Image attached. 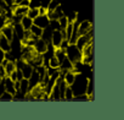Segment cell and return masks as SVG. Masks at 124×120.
Listing matches in <instances>:
<instances>
[{"label": "cell", "mask_w": 124, "mask_h": 120, "mask_svg": "<svg viewBox=\"0 0 124 120\" xmlns=\"http://www.w3.org/2000/svg\"><path fill=\"white\" fill-rule=\"evenodd\" d=\"M66 56L71 60L72 64H76L78 61H82V50L76 45V44H68L67 48L65 49Z\"/></svg>", "instance_id": "6da1fadb"}, {"label": "cell", "mask_w": 124, "mask_h": 120, "mask_svg": "<svg viewBox=\"0 0 124 120\" xmlns=\"http://www.w3.org/2000/svg\"><path fill=\"white\" fill-rule=\"evenodd\" d=\"M62 39H63V34H62V31L61 30H55L52 31L51 33V38H50V42H51V45L54 48H58Z\"/></svg>", "instance_id": "7a4b0ae2"}, {"label": "cell", "mask_w": 124, "mask_h": 120, "mask_svg": "<svg viewBox=\"0 0 124 120\" xmlns=\"http://www.w3.org/2000/svg\"><path fill=\"white\" fill-rule=\"evenodd\" d=\"M0 33H1L4 37H6L10 42L14 39V37H15V33H14V27L10 25V23H5V25H3V27L0 28Z\"/></svg>", "instance_id": "3957f363"}, {"label": "cell", "mask_w": 124, "mask_h": 120, "mask_svg": "<svg viewBox=\"0 0 124 120\" xmlns=\"http://www.w3.org/2000/svg\"><path fill=\"white\" fill-rule=\"evenodd\" d=\"M49 22H50V20H49L47 15H38L35 19H33V25L39 26L41 28H46L49 26Z\"/></svg>", "instance_id": "277c9868"}, {"label": "cell", "mask_w": 124, "mask_h": 120, "mask_svg": "<svg viewBox=\"0 0 124 120\" xmlns=\"http://www.w3.org/2000/svg\"><path fill=\"white\" fill-rule=\"evenodd\" d=\"M78 34L82 36V34H86L88 32H90L93 30V26H91V22L90 21H82L79 25H78Z\"/></svg>", "instance_id": "5b68a950"}, {"label": "cell", "mask_w": 124, "mask_h": 120, "mask_svg": "<svg viewBox=\"0 0 124 120\" xmlns=\"http://www.w3.org/2000/svg\"><path fill=\"white\" fill-rule=\"evenodd\" d=\"M33 48H34V50H35L37 53H39V54H43V53L46 50V48H47V43H46L44 39H40V38H38V39L34 42V44H33Z\"/></svg>", "instance_id": "8992f818"}, {"label": "cell", "mask_w": 124, "mask_h": 120, "mask_svg": "<svg viewBox=\"0 0 124 120\" xmlns=\"http://www.w3.org/2000/svg\"><path fill=\"white\" fill-rule=\"evenodd\" d=\"M63 72L65 74H63V76H62V80L66 82L67 86H72V83L76 80V75L77 74L74 71H72V70H67V71H63Z\"/></svg>", "instance_id": "52a82bcc"}, {"label": "cell", "mask_w": 124, "mask_h": 120, "mask_svg": "<svg viewBox=\"0 0 124 120\" xmlns=\"http://www.w3.org/2000/svg\"><path fill=\"white\" fill-rule=\"evenodd\" d=\"M4 85H5V91L9 92V93H11V94L15 97V93L17 92L16 88H15V82L11 81L8 76H5V77H4Z\"/></svg>", "instance_id": "ba28073f"}, {"label": "cell", "mask_w": 124, "mask_h": 120, "mask_svg": "<svg viewBox=\"0 0 124 120\" xmlns=\"http://www.w3.org/2000/svg\"><path fill=\"white\" fill-rule=\"evenodd\" d=\"M47 17H49V20H58L61 16H63V11H62V8H61V5H58L55 10H52V11H49L47 14Z\"/></svg>", "instance_id": "9c48e42d"}, {"label": "cell", "mask_w": 124, "mask_h": 120, "mask_svg": "<svg viewBox=\"0 0 124 120\" xmlns=\"http://www.w3.org/2000/svg\"><path fill=\"white\" fill-rule=\"evenodd\" d=\"M60 71H67V70H73V64L71 63V60L65 56L63 59L60 61Z\"/></svg>", "instance_id": "30bf717a"}, {"label": "cell", "mask_w": 124, "mask_h": 120, "mask_svg": "<svg viewBox=\"0 0 124 120\" xmlns=\"http://www.w3.org/2000/svg\"><path fill=\"white\" fill-rule=\"evenodd\" d=\"M0 49L5 53L11 50V42L6 37H4L1 33H0Z\"/></svg>", "instance_id": "8fae6325"}, {"label": "cell", "mask_w": 124, "mask_h": 120, "mask_svg": "<svg viewBox=\"0 0 124 120\" xmlns=\"http://www.w3.org/2000/svg\"><path fill=\"white\" fill-rule=\"evenodd\" d=\"M40 82V77H39V74L37 72V70H33L32 75L28 77V83H29V90L34 86H37L38 83Z\"/></svg>", "instance_id": "7c38bea8"}, {"label": "cell", "mask_w": 124, "mask_h": 120, "mask_svg": "<svg viewBox=\"0 0 124 120\" xmlns=\"http://www.w3.org/2000/svg\"><path fill=\"white\" fill-rule=\"evenodd\" d=\"M20 87H18V91L23 94V96H26V93L29 91V83H28V79H21L20 81Z\"/></svg>", "instance_id": "4fadbf2b"}, {"label": "cell", "mask_w": 124, "mask_h": 120, "mask_svg": "<svg viewBox=\"0 0 124 120\" xmlns=\"http://www.w3.org/2000/svg\"><path fill=\"white\" fill-rule=\"evenodd\" d=\"M20 23H21V26L23 27V30H29V28L32 27V25H33V20H32L31 17H28L27 15H23V16L21 17Z\"/></svg>", "instance_id": "5bb4252c"}, {"label": "cell", "mask_w": 124, "mask_h": 120, "mask_svg": "<svg viewBox=\"0 0 124 120\" xmlns=\"http://www.w3.org/2000/svg\"><path fill=\"white\" fill-rule=\"evenodd\" d=\"M14 33L17 34V38H18L20 40L23 39V37H24V30H23V27L21 26L20 22L15 25V27H14Z\"/></svg>", "instance_id": "9a60e30c"}, {"label": "cell", "mask_w": 124, "mask_h": 120, "mask_svg": "<svg viewBox=\"0 0 124 120\" xmlns=\"http://www.w3.org/2000/svg\"><path fill=\"white\" fill-rule=\"evenodd\" d=\"M4 69H5L6 76H9V75L16 69V64L14 63V60H8V63L4 65Z\"/></svg>", "instance_id": "2e32d148"}, {"label": "cell", "mask_w": 124, "mask_h": 120, "mask_svg": "<svg viewBox=\"0 0 124 120\" xmlns=\"http://www.w3.org/2000/svg\"><path fill=\"white\" fill-rule=\"evenodd\" d=\"M31 33L33 36H35L37 38H41V34H43V28L39 27V26H35V25H32V27L29 28Z\"/></svg>", "instance_id": "e0dca14e"}, {"label": "cell", "mask_w": 124, "mask_h": 120, "mask_svg": "<svg viewBox=\"0 0 124 120\" xmlns=\"http://www.w3.org/2000/svg\"><path fill=\"white\" fill-rule=\"evenodd\" d=\"M47 65H49V68H52V69H58V68H60V61L56 59V56H55V55H52V56L49 59Z\"/></svg>", "instance_id": "ac0fdd59"}, {"label": "cell", "mask_w": 124, "mask_h": 120, "mask_svg": "<svg viewBox=\"0 0 124 120\" xmlns=\"http://www.w3.org/2000/svg\"><path fill=\"white\" fill-rule=\"evenodd\" d=\"M73 97H74V93H73V91H72V87H71V86H67L66 90H65V97H63V99L72 100Z\"/></svg>", "instance_id": "d6986e66"}, {"label": "cell", "mask_w": 124, "mask_h": 120, "mask_svg": "<svg viewBox=\"0 0 124 120\" xmlns=\"http://www.w3.org/2000/svg\"><path fill=\"white\" fill-rule=\"evenodd\" d=\"M58 5H60V3L57 1V0H50V1L46 4V10H47V12H49V11L55 10Z\"/></svg>", "instance_id": "ffe728a7"}, {"label": "cell", "mask_w": 124, "mask_h": 120, "mask_svg": "<svg viewBox=\"0 0 124 120\" xmlns=\"http://www.w3.org/2000/svg\"><path fill=\"white\" fill-rule=\"evenodd\" d=\"M38 15H39L38 8H29V10H28V12H27V16H28V17H31V19L33 20V19H35Z\"/></svg>", "instance_id": "44dd1931"}, {"label": "cell", "mask_w": 124, "mask_h": 120, "mask_svg": "<svg viewBox=\"0 0 124 120\" xmlns=\"http://www.w3.org/2000/svg\"><path fill=\"white\" fill-rule=\"evenodd\" d=\"M58 23H60V28L61 30H65L66 28V26L68 25V20H67V17L63 15V16H61L60 19H58Z\"/></svg>", "instance_id": "7402d4cb"}, {"label": "cell", "mask_w": 124, "mask_h": 120, "mask_svg": "<svg viewBox=\"0 0 124 120\" xmlns=\"http://www.w3.org/2000/svg\"><path fill=\"white\" fill-rule=\"evenodd\" d=\"M0 100H14V96L5 91L1 96H0Z\"/></svg>", "instance_id": "603a6c76"}, {"label": "cell", "mask_w": 124, "mask_h": 120, "mask_svg": "<svg viewBox=\"0 0 124 120\" xmlns=\"http://www.w3.org/2000/svg\"><path fill=\"white\" fill-rule=\"evenodd\" d=\"M8 77H9L11 81H14V82H15V81H17V70L15 69V70H14V71H12V72H11V74H10Z\"/></svg>", "instance_id": "cb8c5ba5"}, {"label": "cell", "mask_w": 124, "mask_h": 120, "mask_svg": "<svg viewBox=\"0 0 124 120\" xmlns=\"http://www.w3.org/2000/svg\"><path fill=\"white\" fill-rule=\"evenodd\" d=\"M66 17H67V16H66ZM67 20H68V22H71V23L76 22V20H77V12H72L71 16L67 17Z\"/></svg>", "instance_id": "d4e9b609"}, {"label": "cell", "mask_w": 124, "mask_h": 120, "mask_svg": "<svg viewBox=\"0 0 124 120\" xmlns=\"http://www.w3.org/2000/svg\"><path fill=\"white\" fill-rule=\"evenodd\" d=\"M38 12H39V15H46L47 10L45 6H38Z\"/></svg>", "instance_id": "484cf974"}, {"label": "cell", "mask_w": 124, "mask_h": 120, "mask_svg": "<svg viewBox=\"0 0 124 120\" xmlns=\"http://www.w3.org/2000/svg\"><path fill=\"white\" fill-rule=\"evenodd\" d=\"M6 76V72H5V69H4V66L1 65V64H0V77H1V79H4Z\"/></svg>", "instance_id": "4316f807"}, {"label": "cell", "mask_w": 124, "mask_h": 120, "mask_svg": "<svg viewBox=\"0 0 124 120\" xmlns=\"http://www.w3.org/2000/svg\"><path fill=\"white\" fill-rule=\"evenodd\" d=\"M4 92H5V85H4V79H3V81L0 82V96H1Z\"/></svg>", "instance_id": "83f0119b"}, {"label": "cell", "mask_w": 124, "mask_h": 120, "mask_svg": "<svg viewBox=\"0 0 124 120\" xmlns=\"http://www.w3.org/2000/svg\"><path fill=\"white\" fill-rule=\"evenodd\" d=\"M4 1H5V4H6L9 8H11V6L15 4V3H14V0H4Z\"/></svg>", "instance_id": "f1b7e54d"}, {"label": "cell", "mask_w": 124, "mask_h": 120, "mask_svg": "<svg viewBox=\"0 0 124 120\" xmlns=\"http://www.w3.org/2000/svg\"><path fill=\"white\" fill-rule=\"evenodd\" d=\"M22 1V0H14V3H15V5H18Z\"/></svg>", "instance_id": "f546056e"}, {"label": "cell", "mask_w": 124, "mask_h": 120, "mask_svg": "<svg viewBox=\"0 0 124 120\" xmlns=\"http://www.w3.org/2000/svg\"><path fill=\"white\" fill-rule=\"evenodd\" d=\"M0 19H1V14H0Z\"/></svg>", "instance_id": "4dcf8cb0"}]
</instances>
